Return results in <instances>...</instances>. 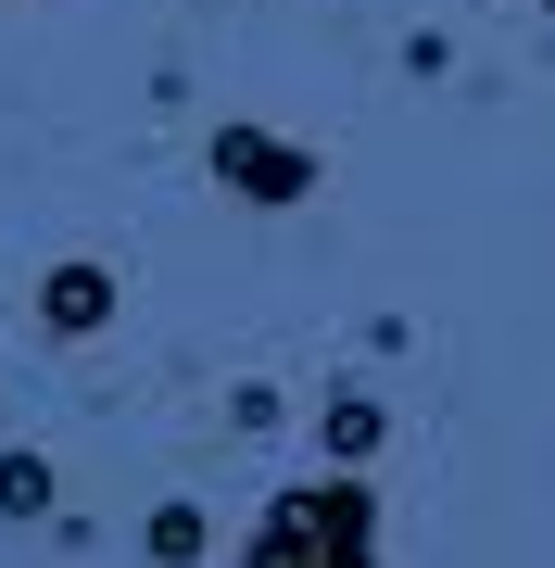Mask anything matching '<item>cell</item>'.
Returning <instances> with one entry per match:
<instances>
[{
  "label": "cell",
  "instance_id": "obj_1",
  "mask_svg": "<svg viewBox=\"0 0 555 568\" xmlns=\"http://www.w3.org/2000/svg\"><path fill=\"white\" fill-rule=\"evenodd\" d=\"M253 568H367V506L353 493H290L253 544Z\"/></svg>",
  "mask_w": 555,
  "mask_h": 568
},
{
  "label": "cell",
  "instance_id": "obj_2",
  "mask_svg": "<svg viewBox=\"0 0 555 568\" xmlns=\"http://www.w3.org/2000/svg\"><path fill=\"white\" fill-rule=\"evenodd\" d=\"M227 178L240 190H304V164H290L278 140H227Z\"/></svg>",
  "mask_w": 555,
  "mask_h": 568
}]
</instances>
